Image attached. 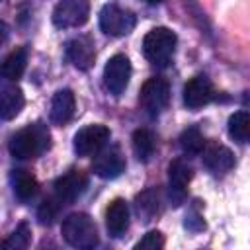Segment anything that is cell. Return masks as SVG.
Here are the masks:
<instances>
[{"instance_id":"cell-1","label":"cell","mask_w":250,"mask_h":250,"mask_svg":"<svg viewBox=\"0 0 250 250\" xmlns=\"http://www.w3.org/2000/svg\"><path fill=\"white\" fill-rule=\"evenodd\" d=\"M51 148V131L45 123L35 121L16 131L8 143V150L18 160H29L45 154Z\"/></svg>"},{"instance_id":"cell-2","label":"cell","mask_w":250,"mask_h":250,"mask_svg":"<svg viewBox=\"0 0 250 250\" xmlns=\"http://www.w3.org/2000/svg\"><path fill=\"white\" fill-rule=\"evenodd\" d=\"M176 45H178V37L172 29L154 27L143 39V55L152 66L166 68L174 59Z\"/></svg>"},{"instance_id":"cell-3","label":"cell","mask_w":250,"mask_h":250,"mask_svg":"<svg viewBox=\"0 0 250 250\" xmlns=\"http://www.w3.org/2000/svg\"><path fill=\"white\" fill-rule=\"evenodd\" d=\"M62 238L72 248H94L100 242L98 227L94 219L86 213H72L61 225Z\"/></svg>"},{"instance_id":"cell-4","label":"cell","mask_w":250,"mask_h":250,"mask_svg":"<svg viewBox=\"0 0 250 250\" xmlns=\"http://www.w3.org/2000/svg\"><path fill=\"white\" fill-rule=\"evenodd\" d=\"M135 23H137L135 14L115 2H109L100 10V29L105 35L123 37L133 31Z\"/></svg>"},{"instance_id":"cell-5","label":"cell","mask_w":250,"mask_h":250,"mask_svg":"<svg viewBox=\"0 0 250 250\" xmlns=\"http://www.w3.org/2000/svg\"><path fill=\"white\" fill-rule=\"evenodd\" d=\"M139 104H141V107L145 109L146 115H150V117L160 115L170 104V84L160 76L148 78L141 86Z\"/></svg>"},{"instance_id":"cell-6","label":"cell","mask_w":250,"mask_h":250,"mask_svg":"<svg viewBox=\"0 0 250 250\" xmlns=\"http://www.w3.org/2000/svg\"><path fill=\"white\" fill-rule=\"evenodd\" d=\"M109 135H111L109 129L102 123L86 125L78 129L74 135V141H72L74 152L78 156H94L105 146V143L109 141Z\"/></svg>"},{"instance_id":"cell-7","label":"cell","mask_w":250,"mask_h":250,"mask_svg":"<svg viewBox=\"0 0 250 250\" xmlns=\"http://www.w3.org/2000/svg\"><path fill=\"white\" fill-rule=\"evenodd\" d=\"M193 178V170L184 158H174L168 164V197L174 207L182 205L188 197V186Z\"/></svg>"},{"instance_id":"cell-8","label":"cell","mask_w":250,"mask_h":250,"mask_svg":"<svg viewBox=\"0 0 250 250\" xmlns=\"http://www.w3.org/2000/svg\"><path fill=\"white\" fill-rule=\"evenodd\" d=\"M90 2L88 0H59L53 10V23L61 29L80 27L88 21Z\"/></svg>"},{"instance_id":"cell-9","label":"cell","mask_w":250,"mask_h":250,"mask_svg":"<svg viewBox=\"0 0 250 250\" xmlns=\"http://www.w3.org/2000/svg\"><path fill=\"white\" fill-rule=\"evenodd\" d=\"M129 78H131V61L121 53L113 55L104 66V86H105V90L111 96L117 98L129 86Z\"/></svg>"},{"instance_id":"cell-10","label":"cell","mask_w":250,"mask_h":250,"mask_svg":"<svg viewBox=\"0 0 250 250\" xmlns=\"http://www.w3.org/2000/svg\"><path fill=\"white\" fill-rule=\"evenodd\" d=\"M125 168H127V162L117 145L104 146L98 154H94L92 172L102 180H113V178L121 176L125 172Z\"/></svg>"},{"instance_id":"cell-11","label":"cell","mask_w":250,"mask_h":250,"mask_svg":"<svg viewBox=\"0 0 250 250\" xmlns=\"http://www.w3.org/2000/svg\"><path fill=\"white\" fill-rule=\"evenodd\" d=\"M55 188V197L62 203V205H70L74 203L88 188V176L82 170H68L66 174L59 176L53 184Z\"/></svg>"},{"instance_id":"cell-12","label":"cell","mask_w":250,"mask_h":250,"mask_svg":"<svg viewBox=\"0 0 250 250\" xmlns=\"http://www.w3.org/2000/svg\"><path fill=\"white\" fill-rule=\"evenodd\" d=\"M215 100V88L205 74L191 76L184 86V105L188 109H199Z\"/></svg>"},{"instance_id":"cell-13","label":"cell","mask_w":250,"mask_h":250,"mask_svg":"<svg viewBox=\"0 0 250 250\" xmlns=\"http://www.w3.org/2000/svg\"><path fill=\"white\" fill-rule=\"evenodd\" d=\"M64 55L66 59L72 62L74 68L78 70H88L94 64L96 59V49H94V41L88 35H78L72 37L64 43Z\"/></svg>"},{"instance_id":"cell-14","label":"cell","mask_w":250,"mask_h":250,"mask_svg":"<svg viewBox=\"0 0 250 250\" xmlns=\"http://www.w3.org/2000/svg\"><path fill=\"white\" fill-rule=\"evenodd\" d=\"M131 223V211H129V203L121 197H115L107 209H105V229L109 232L111 238H121Z\"/></svg>"},{"instance_id":"cell-15","label":"cell","mask_w":250,"mask_h":250,"mask_svg":"<svg viewBox=\"0 0 250 250\" xmlns=\"http://www.w3.org/2000/svg\"><path fill=\"white\" fill-rule=\"evenodd\" d=\"M23 104H25V98H23L21 88L12 80H4L2 86H0V113H2V119L4 121L14 119L23 109Z\"/></svg>"},{"instance_id":"cell-16","label":"cell","mask_w":250,"mask_h":250,"mask_svg":"<svg viewBox=\"0 0 250 250\" xmlns=\"http://www.w3.org/2000/svg\"><path fill=\"white\" fill-rule=\"evenodd\" d=\"M203 164L213 176H225L234 166V154L223 145H211L203 150Z\"/></svg>"},{"instance_id":"cell-17","label":"cell","mask_w":250,"mask_h":250,"mask_svg":"<svg viewBox=\"0 0 250 250\" xmlns=\"http://www.w3.org/2000/svg\"><path fill=\"white\" fill-rule=\"evenodd\" d=\"M76 109V102H74V94L68 88L57 90L53 100H51V109H49V119L55 125H64L72 119Z\"/></svg>"},{"instance_id":"cell-18","label":"cell","mask_w":250,"mask_h":250,"mask_svg":"<svg viewBox=\"0 0 250 250\" xmlns=\"http://www.w3.org/2000/svg\"><path fill=\"white\" fill-rule=\"evenodd\" d=\"M10 182H12L14 193L20 201H31L39 193V182L29 170H23V168L12 170Z\"/></svg>"},{"instance_id":"cell-19","label":"cell","mask_w":250,"mask_h":250,"mask_svg":"<svg viewBox=\"0 0 250 250\" xmlns=\"http://www.w3.org/2000/svg\"><path fill=\"white\" fill-rule=\"evenodd\" d=\"M131 145H133V152L139 162H148L156 152V137L150 129H145V127L133 131Z\"/></svg>"},{"instance_id":"cell-20","label":"cell","mask_w":250,"mask_h":250,"mask_svg":"<svg viewBox=\"0 0 250 250\" xmlns=\"http://www.w3.org/2000/svg\"><path fill=\"white\" fill-rule=\"evenodd\" d=\"M25 66H27V49L25 47H18L4 59V62H2V78L18 82L21 78V74L25 72Z\"/></svg>"},{"instance_id":"cell-21","label":"cell","mask_w":250,"mask_h":250,"mask_svg":"<svg viewBox=\"0 0 250 250\" xmlns=\"http://www.w3.org/2000/svg\"><path fill=\"white\" fill-rule=\"evenodd\" d=\"M180 148L189 158L191 156H199L205 150V137L201 135V131L195 125H191V127L182 131V135H180Z\"/></svg>"},{"instance_id":"cell-22","label":"cell","mask_w":250,"mask_h":250,"mask_svg":"<svg viewBox=\"0 0 250 250\" xmlns=\"http://www.w3.org/2000/svg\"><path fill=\"white\" fill-rule=\"evenodd\" d=\"M229 135L240 145H250V111H234L229 117Z\"/></svg>"},{"instance_id":"cell-23","label":"cell","mask_w":250,"mask_h":250,"mask_svg":"<svg viewBox=\"0 0 250 250\" xmlns=\"http://www.w3.org/2000/svg\"><path fill=\"white\" fill-rule=\"evenodd\" d=\"M135 207H137V213L143 217V221H150L158 213V207H160L158 191L156 189H145L143 193L137 195Z\"/></svg>"},{"instance_id":"cell-24","label":"cell","mask_w":250,"mask_h":250,"mask_svg":"<svg viewBox=\"0 0 250 250\" xmlns=\"http://www.w3.org/2000/svg\"><path fill=\"white\" fill-rule=\"evenodd\" d=\"M31 242V229L27 223H20L14 232L4 240V248L8 250H25Z\"/></svg>"},{"instance_id":"cell-25","label":"cell","mask_w":250,"mask_h":250,"mask_svg":"<svg viewBox=\"0 0 250 250\" xmlns=\"http://www.w3.org/2000/svg\"><path fill=\"white\" fill-rule=\"evenodd\" d=\"M61 207H62V203H61L55 195L43 199L41 205H39V209H37V219H39V223H41V225H53V221L57 219Z\"/></svg>"},{"instance_id":"cell-26","label":"cell","mask_w":250,"mask_h":250,"mask_svg":"<svg viewBox=\"0 0 250 250\" xmlns=\"http://www.w3.org/2000/svg\"><path fill=\"white\" fill-rule=\"evenodd\" d=\"M162 246H164V236H162L160 230H150V232H146V234L135 244L137 250H160Z\"/></svg>"},{"instance_id":"cell-27","label":"cell","mask_w":250,"mask_h":250,"mask_svg":"<svg viewBox=\"0 0 250 250\" xmlns=\"http://www.w3.org/2000/svg\"><path fill=\"white\" fill-rule=\"evenodd\" d=\"M186 229H189V230H201V229H205V223H203V219H201V215L199 213H195V211H189L188 215H186Z\"/></svg>"},{"instance_id":"cell-28","label":"cell","mask_w":250,"mask_h":250,"mask_svg":"<svg viewBox=\"0 0 250 250\" xmlns=\"http://www.w3.org/2000/svg\"><path fill=\"white\" fill-rule=\"evenodd\" d=\"M145 4H148V6H156V4H160L162 0H143Z\"/></svg>"}]
</instances>
